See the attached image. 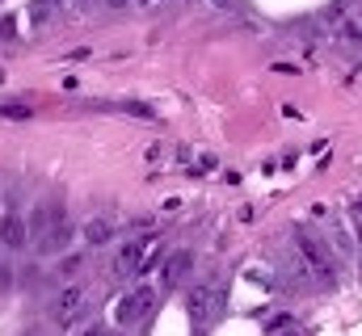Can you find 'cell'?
<instances>
[{
  "label": "cell",
  "mask_w": 362,
  "mask_h": 336,
  "mask_svg": "<svg viewBox=\"0 0 362 336\" xmlns=\"http://www.w3.org/2000/svg\"><path fill=\"white\" fill-rule=\"evenodd\" d=\"M295 248L303 252V260L312 265V273L320 277V286H337V269H341V260L333 256V248H329V240H325V236L295 232Z\"/></svg>",
  "instance_id": "cell-1"
},
{
  "label": "cell",
  "mask_w": 362,
  "mask_h": 336,
  "mask_svg": "<svg viewBox=\"0 0 362 336\" xmlns=\"http://www.w3.org/2000/svg\"><path fill=\"white\" fill-rule=\"evenodd\" d=\"M76 236H81V227H76L72 219H55V223L47 227V236L34 240V248H38V256H59V252H68L76 244Z\"/></svg>",
  "instance_id": "cell-2"
},
{
  "label": "cell",
  "mask_w": 362,
  "mask_h": 336,
  "mask_svg": "<svg viewBox=\"0 0 362 336\" xmlns=\"http://www.w3.org/2000/svg\"><path fill=\"white\" fill-rule=\"evenodd\" d=\"M148 240H122L114 252V273L118 277H131V273H148Z\"/></svg>",
  "instance_id": "cell-3"
},
{
  "label": "cell",
  "mask_w": 362,
  "mask_h": 336,
  "mask_svg": "<svg viewBox=\"0 0 362 336\" xmlns=\"http://www.w3.org/2000/svg\"><path fill=\"white\" fill-rule=\"evenodd\" d=\"M0 248L13 252V256L30 248V223H25V215H17V210L0 215Z\"/></svg>",
  "instance_id": "cell-4"
},
{
  "label": "cell",
  "mask_w": 362,
  "mask_h": 336,
  "mask_svg": "<svg viewBox=\"0 0 362 336\" xmlns=\"http://www.w3.org/2000/svg\"><path fill=\"white\" fill-rule=\"evenodd\" d=\"M81 311H85V290L81 286H64L51 299V320L55 324H72V320H81Z\"/></svg>",
  "instance_id": "cell-5"
},
{
  "label": "cell",
  "mask_w": 362,
  "mask_h": 336,
  "mask_svg": "<svg viewBox=\"0 0 362 336\" xmlns=\"http://www.w3.org/2000/svg\"><path fill=\"white\" fill-rule=\"evenodd\" d=\"M189 269H194V252H189V248L169 252V260H165V269H160V286H165V290H173L177 282L189 277Z\"/></svg>",
  "instance_id": "cell-6"
},
{
  "label": "cell",
  "mask_w": 362,
  "mask_h": 336,
  "mask_svg": "<svg viewBox=\"0 0 362 336\" xmlns=\"http://www.w3.org/2000/svg\"><path fill=\"white\" fill-rule=\"evenodd\" d=\"M215 303H219V299H215V286H211V282H198V286L189 290V316H194L198 324H206V320L219 311Z\"/></svg>",
  "instance_id": "cell-7"
},
{
  "label": "cell",
  "mask_w": 362,
  "mask_h": 336,
  "mask_svg": "<svg viewBox=\"0 0 362 336\" xmlns=\"http://www.w3.org/2000/svg\"><path fill=\"white\" fill-rule=\"evenodd\" d=\"M81 240H85V248H105V244L114 240V219H110V215H93V219H85Z\"/></svg>",
  "instance_id": "cell-8"
},
{
  "label": "cell",
  "mask_w": 362,
  "mask_h": 336,
  "mask_svg": "<svg viewBox=\"0 0 362 336\" xmlns=\"http://www.w3.org/2000/svg\"><path fill=\"white\" fill-rule=\"evenodd\" d=\"M152 290L148 286H139V290H131L127 299H122V307H118V324H135V320H144V311L152 307Z\"/></svg>",
  "instance_id": "cell-9"
},
{
  "label": "cell",
  "mask_w": 362,
  "mask_h": 336,
  "mask_svg": "<svg viewBox=\"0 0 362 336\" xmlns=\"http://www.w3.org/2000/svg\"><path fill=\"white\" fill-rule=\"evenodd\" d=\"M55 219H64V210H59V206H47V202H38V206L30 210V219H25V223H30V240L47 236V227H51Z\"/></svg>",
  "instance_id": "cell-10"
},
{
  "label": "cell",
  "mask_w": 362,
  "mask_h": 336,
  "mask_svg": "<svg viewBox=\"0 0 362 336\" xmlns=\"http://www.w3.org/2000/svg\"><path fill=\"white\" fill-rule=\"evenodd\" d=\"M329 248L337 252V260H354L358 256V240H350V227H333Z\"/></svg>",
  "instance_id": "cell-11"
},
{
  "label": "cell",
  "mask_w": 362,
  "mask_h": 336,
  "mask_svg": "<svg viewBox=\"0 0 362 336\" xmlns=\"http://www.w3.org/2000/svg\"><path fill=\"white\" fill-rule=\"evenodd\" d=\"M81 265H85V252H68V256H64V265H59V273H55V277H59V282H72V277H76V269H81Z\"/></svg>",
  "instance_id": "cell-12"
},
{
  "label": "cell",
  "mask_w": 362,
  "mask_h": 336,
  "mask_svg": "<svg viewBox=\"0 0 362 336\" xmlns=\"http://www.w3.org/2000/svg\"><path fill=\"white\" fill-rule=\"evenodd\" d=\"M341 38L354 42V47H362V25L358 21H341Z\"/></svg>",
  "instance_id": "cell-13"
},
{
  "label": "cell",
  "mask_w": 362,
  "mask_h": 336,
  "mask_svg": "<svg viewBox=\"0 0 362 336\" xmlns=\"http://www.w3.org/2000/svg\"><path fill=\"white\" fill-rule=\"evenodd\" d=\"M34 109L30 105H21V101H13V105H0V118H30Z\"/></svg>",
  "instance_id": "cell-14"
},
{
  "label": "cell",
  "mask_w": 362,
  "mask_h": 336,
  "mask_svg": "<svg viewBox=\"0 0 362 336\" xmlns=\"http://www.w3.org/2000/svg\"><path fill=\"white\" fill-rule=\"evenodd\" d=\"M354 240H358V256H362V215H354Z\"/></svg>",
  "instance_id": "cell-15"
},
{
  "label": "cell",
  "mask_w": 362,
  "mask_h": 336,
  "mask_svg": "<svg viewBox=\"0 0 362 336\" xmlns=\"http://www.w3.org/2000/svg\"><path fill=\"white\" fill-rule=\"evenodd\" d=\"M81 336H105V328H101V324H89V328H85Z\"/></svg>",
  "instance_id": "cell-16"
},
{
  "label": "cell",
  "mask_w": 362,
  "mask_h": 336,
  "mask_svg": "<svg viewBox=\"0 0 362 336\" xmlns=\"http://www.w3.org/2000/svg\"><path fill=\"white\" fill-rule=\"evenodd\" d=\"M274 336H303L299 328H274Z\"/></svg>",
  "instance_id": "cell-17"
},
{
  "label": "cell",
  "mask_w": 362,
  "mask_h": 336,
  "mask_svg": "<svg viewBox=\"0 0 362 336\" xmlns=\"http://www.w3.org/2000/svg\"><path fill=\"white\" fill-rule=\"evenodd\" d=\"M105 4H110V8H127L131 0H105Z\"/></svg>",
  "instance_id": "cell-18"
},
{
  "label": "cell",
  "mask_w": 362,
  "mask_h": 336,
  "mask_svg": "<svg viewBox=\"0 0 362 336\" xmlns=\"http://www.w3.org/2000/svg\"><path fill=\"white\" fill-rule=\"evenodd\" d=\"M72 4H76V8H89V4H97V0H72Z\"/></svg>",
  "instance_id": "cell-19"
},
{
  "label": "cell",
  "mask_w": 362,
  "mask_h": 336,
  "mask_svg": "<svg viewBox=\"0 0 362 336\" xmlns=\"http://www.w3.org/2000/svg\"><path fill=\"white\" fill-rule=\"evenodd\" d=\"M4 282H8V269H4V265H0V286H4Z\"/></svg>",
  "instance_id": "cell-20"
},
{
  "label": "cell",
  "mask_w": 362,
  "mask_h": 336,
  "mask_svg": "<svg viewBox=\"0 0 362 336\" xmlns=\"http://www.w3.org/2000/svg\"><path fill=\"white\" fill-rule=\"evenodd\" d=\"M135 4H165V0H135Z\"/></svg>",
  "instance_id": "cell-21"
},
{
  "label": "cell",
  "mask_w": 362,
  "mask_h": 336,
  "mask_svg": "<svg viewBox=\"0 0 362 336\" xmlns=\"http://www.w3.org/2000/svg\"><path fill=\"white\" fill-rule=\"evenodd\" d=\"M354 210H358V215H362V198H358V202H354Z\"/></svg>",
  "instance_id": "cell-22"
},
{
  "label": "cell",
  "mask_w": 362,
  "mask_h": 336,
  "mask_svg": "<svg viewBox=\"0 0 362 336\" xmlns=\"http://www.w3.org/2000/svg\"><path fill=\"white\" fill-rule=\"evenodd\" d=\"M215 4H219V8H223V4H228V0H215Z\"/></svg>",
  "instance_id": "cell-23"
}]
</instances>
